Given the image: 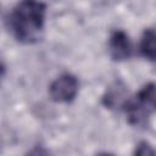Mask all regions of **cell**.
Returning <instances> with one entry per match:
<instances>
[{"label":"cell","instance_id":"obj_1","mask_svg":"<svg viewBox=\"0 0 156 156\" xmlns=\"http://www.w3.org/2000/svg\"><path fill=\"white\" fill-rule=\"evenodd\" d=\"M45 4L39 0H21L10 15V28L15 38L24 44L39 40L45 20Z\"/></svg>","mask_w":156,"mask_h":156},{"label":"cell","instance_id":"obj_2","mask_svg":"<svg viewBox=\"0 0 156 156\" xmlns=\"http://www.w3.org/2000/svg\"><path fill=\"white\" fill-rule=\"evenodd\" d=\"M128 122L136 127H145L155 111V84L149 83L124 104Z\"/></svg>","mask_w":156,"mask_h":156},{"label":"cell","instance_id":"obj_3","mask_svg":"<svg viewBox=\"0 0 156 156\" xmlns=\"http://www.w3.org/2000/svg\"><path fill=\"white\" fill-rule=\"evenodd\" d=\"M78 93V80L69 73L57 77L49 88L50 98L56 102H71Z\"/></svg>","mask_w":156,"mask_h":156},{"label":"cell","instance_id":"obj_4","mask_svg":"<svg viewBox=\"0 0 156 156\" xmlns=\"http://www.w3.org/2000/svg\"><path fill=\"white\" fill-rule=\"evenodd\" d=\"M108 52L115 61L127 60L132 54V45L123 30H115L108 39Z\"/></svg>","mask_w":156,"mask_h":156},{"label":"cell","instance_id":"obj_5","mask_svg":"<svg viewBox=\"0 0 156 156\" xmlns=\"http://www.w3.org/2000/svg\"><path fill=\"white\" fill-rule=\"evenodd\" d=\"M127 102V88L121 80L113 82L102 96V104L110 110L123 107Z\"/></svg>","mask_w":156,"mask_h":156},{"label":"cell","instance_id":"obj_6","mask_svg":"<svg viewBox=\"0 0 156 156\" xmlns=\"http://www.w3.org/2000/svg\"><path fill=\"white\" fill-rule=\"evenodd\" d=\"M155 32L154 29H146L141 37L140 41V52L144 57L149 58L150 61H154L156 57V49H155Z\"/></svg>","mask_w":156,"mask_h":156},{"label":"cell","instance_id":"obj_7","mask_svg":"<svg viewBox=\"0 0 156 156\" xmlns=\"http://www.w3.org/2000/svg\"><path fill=\"white\" fill-rule=\"evenodd\" d=\"M134 154H135V155H140V156H146V155H152V154H154V150H152V147L150 146L149 143L141 141V143L138 144V146L135 147Z\"/></svg>","mask_w":156,"mask_h":156},{"label":"cell","instance_id":"obj_8","mask_svg":"<svg viewBox=\"0 0 156 156\" xmlns=\"http://www.w3.org/2000/svg\"><path fill=\"white\" fill-rule=\"evenodd\" d=\"M4 73H5V68H4V66L0 63V80H1V78H2Z\"/></svg>","mask_w":156,"mask_h":156}]
</instances>
